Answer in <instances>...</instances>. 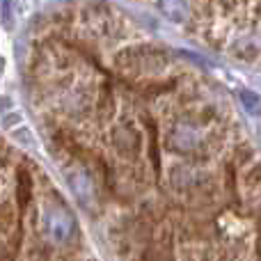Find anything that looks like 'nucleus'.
I'll return each instance as SVG.
<instances>
[{
    "label": "nucleus",
    "instance_id": "1",
    "mask_svg": "<svg viewBox=\"0 0 261 261\" xmlns=\"http://www.w3.org/2000/svg\"><path fill=\"white\" fill-rule=\"evenodd\" d=\"M73 229H76L73 218L69 216V211L62 206H50V208H46L44 216H41V234L48 241H53V243H64V241H69Z\"/></svg>",
    "mask_w": 261,
    "mask_h": 261
},
{
    "label": "nucleus",
    "instance_id": "2",
    "mask_svg": "<svg viewBox=\"0 0 261 261\" xmlns=\"http://www.w3.org/2000/svg\"><path fill=\"white\" fill-rule=\"evenodd\" d=\"M110 142H113L115 151L119 153L126 161H135L140 156V149H142V138L133 126L122 124V126H115L110 133Z\"/></svg>",
    "mask_w": 261,
    "mask_h": 261
},
{
    "label": "nucleus",
    "instance_id": "3",
    "mask_svg": "<svg viewBox=\"0 0 261 261\" xmlns=\"http://www.w3.org/2000/svg\"><path fill=\"white\" fill-rule=\"evenodd\" d=\"M167 144H170L174 151H195L202 144V133H199V126L193 122H179L174 128L170 130V138H167Z\"/></svg>",
    "mask_w": 261,
    "mask_h": 261
},
{
    "label": "nucleus",
    "instance_id": "4",
    "mask_svg": "<svg viewBox=\"0 0 261 261\" xmlns=\"http://www.w3.org/2000/svg\"><path fill=\"white\" fill-rule=\"evenodd\" d=\"M67 179L69 184H71V190L73 195H76L78 199H81V204H85V206H96V186L92 184L90 174H87L83 167H73L71 172H67Z\"/></svg>",
    "mask_w": 261,
    "mask_h": 261
},
{
    "label": "nucleus",
    "instance_id": "5",
    "mask_svg": "<svg viewBox=\"0 0 261 261\" xmlns=\"http://www.w3.org/2000/svg\"><path fill=\"white\" fill-rule=\"evenodd\" d=\"M142 261H174V241H172V236L165 234L163 239L149 243Z\"/></svg>",
    "mask_w": 261,
    "mask_h": 261
},
{
    "label": "nucleus",
    "instance_id": "6",
    "mask_svg": "<svg viewBox=\"0 0 261 261\" xmlns=\"http://www.w3.org/2000/svg\"><path fill=\"white\" fill-rule=\"evenodd\" d=\"M231 50L236 53V58L243 60H254L261 53V37L259 35H243L236 39V44L231 46Z\"/></svg>",
    "mask_w": 261,
    "mask_h": 261
},
{
    "label": "nucleus",
    "instance_id": "7",
    "mask_svg": "<svg viewBox=\"0 0 261 261\" xmlns=\"http://www.w3.org/2000/svg\"><path fill=\"white\" fill-rule=\"evenodd\" d=\"M199 170L190 165H179L172 170V184L179 188H197L199 186Z\"/></svg>",
    "mask_w": 261,
    "mask_h": 261
},
{
    "label": "nucleus",
    "instance_id": "8",
    "mask_svg": "<svg viewBox=\"0 0 261 261\" xmlns=\"http://www.w3.org/2000/svg\"><path fill=\"white\" fill-rule=\"evenodd\" d=\"M96 113H99L101 119H108L110 115L115 113V94H113V87L108 83L101 85V92H99V99H96Z\"/></svg>",
    "mask_w": 261,
    "mask_h": 261
},
{
    "label": "nucleus",
    "instance_id": "9",
    "mask_svg": "<svg viewBox=\"0 0 261 261\" xmlns=\"http://www.w3.org/2000/svg\"><path fill=\"white\" fill-rule=\"evenodd\" d=\"M64 108H67L69 115L81 117V115H85L87 110H90V96H87L85 92H71V94L67 96V101H64Z\"/></svg>",
    "mask_w": 261,
    "mask_h": 261
},
{
    "label": "nucleus",
    "instance_id": "10",
    "mask_svg": "<svg viewBox=\"0 0 261 261\" xmlns=\"http://www.w3.org/2000/svg\"><path fill=\"white\" fill-rule=\"evenodd\" d=\"M16 199H18V204L21 206H28L30 204V199H32V176H30V172L28 170H18V174H16Z\"/></svg>",
    "mask_w": 261,
    "mask_h": 261
},
{
    "label": "nucleus",
    "instance_id": "11",
    "mask_svg": "<svg viewBox=\"0 0 261 261\" xmlns=\"http://www.w3.org/2000/svg\"><path fill=\"white\" fill-rule=\"evenodd\" d=\"M245 186L252 193H261V165H254L252 170L245 174Z\"/></svg>",
    "mask_w": 261,
    "mask_h": 261
},
{
    "label": "nucleus",
    "instance_id": "12",
    "mask_svg": "<svg viewBox=\"0 0 261 261\" xmlns=\"http://www.w3.org/2000/svg\"><path fill=\"white\" fill-rule=\"evenodd\" d=\"M241 101H243V106L250 113H259L261 110V99L257 94H252V92H241Z\"/></svg>",
    "mask_w": 261,
    "mask_h": 261
}]
</instances>
